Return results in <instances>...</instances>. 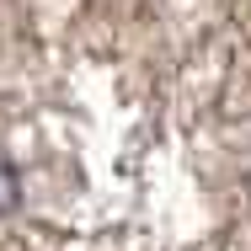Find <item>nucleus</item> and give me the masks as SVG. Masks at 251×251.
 Segmentation results:
<instances>
[{"label": "nucleus", "mask_w": 251, "mask_h": 251, "mask_svg": "<svg viewBox=\"0 0 251 251\" xmlns=\"http://www.w3.org/2000/svg\"><path fill=\"white\" fill-rule=\"evenodd\" d=\"M5 208H16V171L0 160V214H5Z\"/></svg>", "instance_id": "obj_1"}]
</instances>
